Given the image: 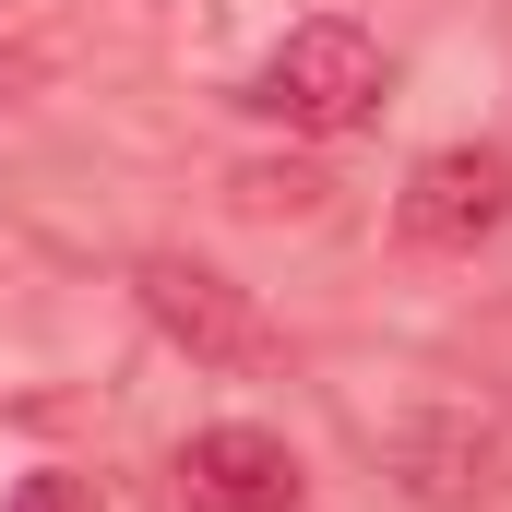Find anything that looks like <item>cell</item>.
Listing matches in <instances>:
<instances>
[{
	"label": "cell",
	"mask_w": 512,
	"mask_h": 512,
	"mask_svg": "<svg viewBox=\"0 0 512 512\" xmlns=\"http://www.w3.org/2000/svg\"><path fill=\"white\" fill-rule=\"evenodd\" d=\"M251 108L286 131H310V143H334V131H358L382 108V48H370V24H298L274 60L251 72Z\"/></svg>",
	"instance_id": "6da1fadb"
},
{
	"label": "cell",
	"mask_w": 512,
	"mask_h": 512,
	"mask_svg": "<svg viewBox=\"0 0 512 512\" xmlns=\"http://www.w3.org/2000/svg\"><path fill=\"white\" fill-rule=\"evenodd\" d=\"M131 286H143V322H155L179 358H203V370H262V358H274V322H262V298H251V286H227L215 262L155 251Z\"/></svg>",
	"instance_id": "7a4b0ae2"
},
{
	"label": "cell",
	"mask_w": 512,
	"mask_h": 512,
	"mask_svg": "<svg viewBox=\"0 0 512 512\" xmlns=\"http://www.w3.org/2000/svg\"><path fill=\"white\" fill-rule=\"evenodd\" d=\"M501 215H512V155L501 143H441L393 191V227L417 251H477V239H501Z\"/></svg>",
	"instance_id": "3957f363"
},
{
	"label": "cell",
	"mask_w": 512,
	"mask_h": 512,
	"mask_svg": "<svg viewBox=\"0 0 512 512\" xmlns=\"http://www.w3.org/2000/svg\"><path fill=\"white\" fill-rule=\"evenodd\" d=\"M179 501L191 512H298V453L251 417H215V429L179 441Z\"/></svg>",
	"instance_id": "277c9868"
},
{
	"label": "cell",
	"mask_w": 512,
	"mask_h": 512,
	"mask_svg": "<svg viewBox=\"0 0 512 512\" xmlns=\"http://www.w3.org/2000/svg\"><path fill=\"white\" fill-rule=\"evenodd\" d=\"M393 453H405V489L417 501H477L489 489V429H465V417H417Z\"/></svg>",
	"instance_id": "5b68a950"
},
{
	"label": "cell",
	"mask_w": 512,
	"mask_h": 512,
	"mask_svg": "<svg viewBox=\"0 0 512 512\" xmlns=\"http://www.w3.org/2000/svg\"><path fill=\"white\" fill-rule=\"evenodd\" d=\"M322 191H334L322 167H239V179H227V203L262 215V227H274V215H322Z\"/></svg>",
	"instance_id": "8992f818"
},
{
	"label": "cell",
	"mask_w": 512,
	"mask_h": 512,
	"mask_svg": "<svg viewBox=\"0 0 512 512\" xmlns=\"http://www.w3.org/2000/svg\"><path fill=\"white\" fill-rule=\"evenodd\" d=\"M12 512H108V501H96V477H72V465H36V477L12 489Z\"/></svg>",
	"instance_id": "52a82bcc"
}]
</instances>
